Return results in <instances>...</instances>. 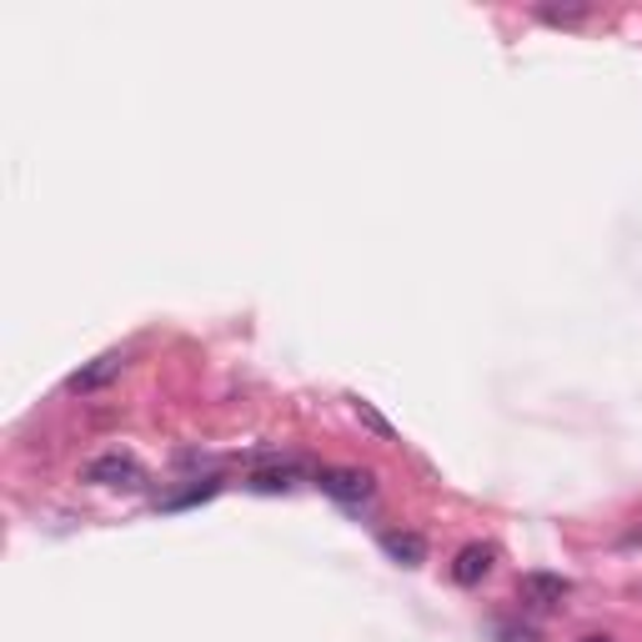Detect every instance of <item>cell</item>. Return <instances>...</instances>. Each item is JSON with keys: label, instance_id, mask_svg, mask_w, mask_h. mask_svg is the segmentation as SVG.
I'll return each instance as SVG.
<instances>
[{"label": "cell", "instance_id": "8992f818", "mask_svg": "<svg viewBox=\"0 0 642 642\" xmlns=\"http://www.w3.org/2000/svg\"><path fill=\"white\" fill-rule=\"evenodd\" d=\"M381 547H387V557L402 567H422L427 562V543L417 533H387L381 537Z\"/></svg>", "mask_w": 642, "mask_h": 642}, {"label": "cell", "instance_id": "9c48e42d", "mask_svg": "<svg viewBox=\"0 0 642 642\" xmlns=\"http://www.w3.org/2000/svg\"><path fill=\"white\" fill-rule=\"evenodd\" d=\"M497 638L502 642H537V632L533 628H497Z\"/></svg>", "mask_w": 642, "mask_h": 642}, {"label": "cell", "instance_id": "3957f363", "mask_svg": "<svg viewBox=\"0 0 642 642\" xmlns=\"http://www.w3.org/2000/svg\"><path fill=\"white\" fill-rule=\"evenodd\" d=\"M126 371V357L120 351H106V357H96L91 367H81L76 377L66 381V392H76V397H86V392H101V387H110V381Z\"/></svg>", "mask_w": 642, "mask_h": 642}, {"label": "cell", "instance_id": "ba28073f", "mask_svg": "<svg viewBox=\"0 0 642 642\" xmlns=\"http://www.w3.org/2000/svg\"><path fill=\"white\" fill-rule=\"evenodd\" d=\"M246 487L251 492H286V487H292V472H251V482H246Z\"/></svg>", "mask_w": 642, "mask_h": 642}, {"label": "cell", "instance_id": "8fae6325", "mask_svg": "<svg viewBox=\"0 0 642 642\" xmlns=\"http://www.w3.org/2000/svg\"><path fill=\"white\" fill-rule=\"evenodd\" d=\"M588 642H612V638H588Z\"/></svg>", "mask_w": 642, "mask_h": 642}, {"label": "cell", "instance_id": "5b68a950", "mask_svg": "<svg viewBox=\"0 0 642 642\" xmlns=\"http://www.w3.org/2000/svg\"><path fill=\"white\" fill-rule=\"evenodd\" d=\"M523 598L533 602V608H557V602L567 598V582H562V577L533 572V577H523Z\"/></svg>", "mask_w": 642, "mask_h": 642}, {"label": "cell", "instance_id": "7a4b0ae2", "mask_svg": "<svg viewBox=\"0 0 642 642\" xmlns=\"http://www.w3.org/2000/svg\"><path fill=\"white\" fill-rule=\"evenodd\" d=\"M86 482L91 487H141L146 472L136 457H120V452H106V457L86 462Z\"/></svg>", "mask_w": 642, "mask_h": 642}, {"label": "cell", "instance_id": "52a82bcc", "mask_svg": "<svg viewBox=\"0 0 642 642\" xmlns=\"http://www.w3.org/2000/svg\"><path fill=\"white\" fill-rule=\"evenodd\" d=\"M351 412H357V417H361V427H371V432H377L381 442H392V422H387V417H381L371 402H351Z\"/></svg>", "mask_w": 642, "mask_h": 642}, {"label": "cell", "instance_id": "277c9868", "mask_svg": "<svg viewBox=\"0 0 642 642\" xmlns=\"http://www.w3.org/2000/svg\"><path fill=\"white\" fill-rule=\"evenodd\" d=\"M492 562H497V552H492L487 543H472V547H462V552H457V562H452V577H457L462 588H477L482 577L492 572Z\"/></svg>", "mask_w": 642, "mask_h": 642}, {"label": "cell", "instance_id": "30bf717a", "mask_svg": "<svg viewBox=\"0 0 642 642\" xmlns=\"http://www.w3.org/2000/svg\"><path fill=\"white\" fill-rule=\"evenodd\" d=\"M547 21H557V25H572V21H582V11H543Z\"/></svg>", "mask_w": 642, "mask_h": 642}, {"label": "cell", "instance_id": "6da1fadb", "mask_svg": "<svg viewBox=\"0 0 642 642\" xmlns=\"http://www.w3.org/2000/svg\"><path fill=\"white\" fill-rule=\"evenodd\" d=\"M316 487L327 492V497L347 502V507H357V502H367L371 492H377V482H371V472H361V467H327L322 477H316Z\"/></svg>", "mask_w": 642, "mask_h": 642}]
</instances>
